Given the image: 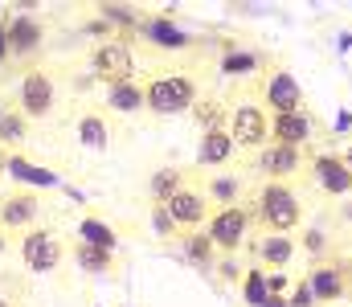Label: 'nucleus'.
<instances>
[{"label":"nucleus","mask_w":352,"mask_h":307,"mask_svg":"<svg viewBox=\"0 0 352 307\" xmlns=\"http://www.w3.org/2000/svg\"><path fill=\"white\" fill-rule=\"evenodd\" d=\"M344 164H349V168H352V144H349V148H344Z\"/></svg>","instance_id":"nucleus-38"},{"label":"nucleus","mask_w":352,"mask_h":307,"mask_svg":"<svg viewBox=\"0 0 352 307\" xmlns=\"http://www.w3.org/2000/svg\"><path fill=\"white\" fill-rule=\"evenodd\" d=\"M180 189H184L180 168H156L152 181H148V197H152V205H168Z\"/></svg>","instance_id":"nucleus-20"},{"label":"nucleus","mask_w":352,"mask_h":307,"mask_svg":"<svg viewBox=\"0 0 352 307\" xmlns=\"http://www.w3.org/2000/svg\"><path fill=\"white\" fill-rule=\"evenodd\" d=\"M180 246H184V258H188V262H197V266H213V254H217V246L209 242V234H201V229H188V234H180Z\"/></svg>","instance_id":"nucleus-22"},{"label":"nucleus","mask_w":352,"mask_h":307,"mask_svg":"<svg viewBox=\"0 0 352 307\" xmlns=\"http://www.w3.org/2000/svg\"><path fill=\"white\" fill-rule=\"evenodd\" d=\"M152 229H156V238H164V242H176V238H180V225H176V217L168 213V205H152Z\"/></svg>","instance_id":"nucleus-30"},{"label":"nucleus","mask_w":352,"mask_h":307,"mask_svg":"<svg viewBox=\"0 0 352 307\" xmlns=\"http://www.w3.org/2000/svg\"><path fill=\"white\" fill-rule=\"evenodd\" d=\"M311 177L328 197H352V168L344 164V156H332V152L311 156Z\"/></svg>","instance_id":"nucleus-9"},{"label":"nucleus","mask_w":352,"mask_h":307,"mask_svg":"<svg viewBox=\"0 0 352 307\" xmlns=\"http://www.w3.org/2000/svg\"><path fill=\"white\" fill-rule=\"evenodd\" d=\"M217 266H221V271H217V275H221V279H226V283H238V279H246V266H242V262H238V258H234V254H226V258H221V262H217Z\"/></svg>","instance_id":"nucleus-34"},{"label":"nucleus","mask_w":352,"mask_h":307,"mask_svg":"<svg viewBox=\"0 0 352 307\" xmlns=\"http://www.w3.org/2000/svg\"><path fill=\"white\" fill-rule=\"evenodd\" d=\"M263 307H291V304H287V299H283V295H270V299H266Z\"/></svg>","instance_id":"nucleus-37"},{"label":"nucleus","mask_w":352,"mask_h":307,"mask_svg":"<svg viewBox=\"0 0 352 307\" xmlns=\"http://www.w3.org/2000/svg\"><path fill=\"white\" fill-rule=\"evenodd\" d=\"M58 102V87L45 70H25L21 87H16V111L25 119H50Z\"/></svg>","instance_id":"nucleus-7"},{"label":"nucleus","mask_w":352,"mask_h":307,"mask_svg":"<svg viewBox=\"0 0 352 307\" xmlns=\"http://www.w3.org/2000/svg\"><path fill=\"white\" fill-rule=\"evenodd\" d=\"M295 238L291 234H263L258 242H254V254H258V262H266L270 271H278V266H287L291 258H295Z\"/></svg>","instance_id":"nucleus-19"},{"label":"nucleus","mask_w":352,"mask_h":307,"mask_svg":"<svg viewBox=\"0 0 352 307\" xmlns=\"http://www.w3.org/2000/svg\"><path fill=\"white\" fill-rule=\"evenodd\" d=\"M258 66H263V54H258V49H242V45L226 49V58H221V74H226V78H246V74H254Z\"/></svg>","instance_id":"nucleus-21"},{"label":"nucleus","mask_w":352,"mask_h":307,"mask_svg":"<svg viewBox=\"0 0 352 307\" xmlns=\"http://www.w3.org/2000/svg\"><path fill=\"white\" fill-rule=\"evenodd\" d=\"M168 213L176 217V225L180 229H201V225H209V217H213V201L201 193V189H180L173 201H168Z\"/></svg>","instance_id":"nucleus-11"},{"label":"nucleus","mask_w":352,"mask_h":307,"mask_svg":"<svg viewBox=\"0 0 352 307\" xmlns=\"http://www.w3.org/2000/svg\"><path fill=\"white\" fill-rule=\"evenodd\" d=\"M144 95L152 115H180L197 106V82L188 74H152L144 82Z\"/></svg>","instance_id":"nucleus-2"},{"label":"nucleus","mask_w":352,"mask_h":307,"mask_svg":"<svg viewBox=\"0 0 352 307\" xmlns=\"http://www.w3.org/2000/svg\"><path fill=\"white\" fill-rule=\"evenodd\" d=\"M62 254H66V242H62L50 225H37V229H29V234L21 238V258H25V266L37 271V275L58 271V266H62Z\"/></svg>","instance_id":"nucleus-5"},{"label":"nucleus","mask_w":352,"mask_h":307,"mask_svg":"<svg viewBox=\"0 0 352 307\" xmlns=\"http://www.w3.org/2000/svg\"><path fill=\"white\" fill-rule=\"evenodd\" d=\"M0 254H4V229H0Z\"/></svg>","instance_id":"nucleus-40"},{"label":"nucleus","mask_w":352,"mask_h":307,"mask_svg":"<svg viewBox=\"0 0 352 307\" xmlns=\"http://www.w3.org/2000/svg\"><path fill=\"white\" fill-rule=\"evenodd\" d=\"M41 41H45V25H41L37 16L16 12V16L8 21V49H12V58H29V54H37Z\"/></svg>","instance_id":"nucleus-15"},{"label":"nucleus","mask_w":352,"mask_h":307,"mask_svg":"<svg viewBox=\"0 0 352 307\" xmlns=\"http://www.w3.org/2000/svg\"><path fill=\"white\" fill-rule=\"evenodd\" d=\"M78 139H82L87 148H98V152H102V148L111 144L107 119H102V115H82V119H78Z\"/></svg>","instance_id":"nucleus-26"},{"label":"nucleus","mask_w":352,"mask_h":307,"mask_svg":"<svg viewBox=\"0 0 352 307\" xmlns=\"http://www.w3.org/2000/svg\"><path fill=\"white\" fill-rule=\"evenodd\" d=\"M307 283H311V291H316V304H336V299L349 295L340 258H320V262L307 271Z\"/></svg>","instance_id":"nucleus-12"},{"label":"nucleus","mask_w":352,"mask_h":307,"mask_svg":"<svg viewBox=\"0 0 352 307\" xmlns=\"http://www.w3.org/2000/svg\"><path fill=\"white\" fill-rule=\"evenodd\" d=\"M8 172H12L16 181H37V185H54V177H50V172L33 168V164H29V160H21V156H8Z\"/></svg>","instance_id":"nucleus-31"},{"label":"nucleus","mask_w":352,"mask_h":307,"mask_svg":"<svg viewBox=\"0 0 352 307\" xmlns=\"http://www.w3.org/2000/svg\"><path fill=\"white\" fill-rule=\"evenodd\" d=\"M250 217H254V213H250L246 205H226V209H213V217H209L205 234H209V242H213L221 254H238V250L246 246Z\"/></svg>","instance_id":"nucleus-4"},{"label":"nucleus","mask_w":352,"mask_h":307,"mask_svg":"<svg viewBox=\"0 0 352 307\" xmlns=\"http://www.w3.org/2000/svg\"><path fill=\"white\" fill-rule=\"evenodd\" d=\"M299 246H303V250H307V254L320 262V254L328 250V234H324V229H307V234L299 238Z\"/></svg>","instance_id":"nucleus-33"},{"label":"nucleus","mask_w":352,"mask_h":307,"mask_svg":"<svg viewBox=\"0 0 352 307\" xmlns=\"http://www.w3.org/2000/svg\"><path fill=\"white\" fill-rule=\"evenodd\" d=\"M266 287H270V295H283V291H287V279L274 271V275H266Z\"/></svg>","instance_id":"nucleus-35"},{"label":"nucleus","mask_w":352,"mask_h":307,"mask_svg":"<svg viewBox=\"0 0 352 307\" xmlns=\"http://www.w3.org/2000/svg\"><path fill=\"white\" fill-rule=\"evenodd\" d=\"M140 41H148V45L160 49V54H180V49L192 45V37H188L184 29H176L168 16H144V25H140Z\"/></svg>","instance_id":"nucleus-13"},{"label":"nucleus","mask_w":352,"mask_h":307,"mask_svg":"<svg viewBox=\"0 0 352 307\" xmlns=\"http://www.w3.org/2000/svg\"><path fill=\"white\" fill-rule=\"evenodd\" d=\"M311 139V115L295 111V115H270V144H287V148H303Z\"/></svg>","instance_id":"nucleus-16"},{"label":"nucleus","mask_w":352,"mask_h":307,"mask_svg":"<svg viewBox=\"0 0 352 307\" xmlns=\"http://www.w3.org/2000/svg\"><path fill=\"white\" fill-rule=\"evenodd\" d=\"M230 135H234L238 148L263 152L266 144H270V119H266V111L258 102H238L230 111Z\"/></svg>","instance_id":"nucleus-6"},{"label":"nucleus","mask_w":352,"mask_h":307,"mask_svg":"<svg viewBox=\"0 0 352 307\" xmlns=\"http://www.w3.org/2000/svg\"><path fill=\"white\" fill-rule=\"evenodd\" d=\"M344 217H349V221H352V205H344Z\"/></svg>","instance_id":"nucleus-39"},{"label":"nucleus","mask_w":352,"mask_h":307,"mask_svg":"<svg viewBox=\"0 0 352 307\" xmlns=\"http://www.w3.org/2000/svg\"><path fill=\"white\" fill-rule=\"evenodd\" d=\"M107 111H115V115H140V111H148L144 82L140 78H127V82L107 87Z\"/></svg>","instance_id":"nucleus-17"},{"label":"nucleus","mask_w":352,"mask_h":307,"mask_svg":"<svg viewBox=\"0 0 352 307\" xmlns=\"http://www.w3.org/2000/svg\"><path fill=\"white\" fill-rule=\"evenodd\" d=\"M287 304H291V307H320V304H316V291H311V283H307V275H303V279L291 287Z\"/></svg>","instance_id":"nucleus-32"},{"label":"nucleus","mask_w":352,"mask_h":307,"mask_svg":"<svg viewBox=\"0 0 352 307\" xmlns=\"http://www.w3.org/2000/svg\"><path fill=\"white\" fill-rule=\"evenodd\" d=\"M254 217L263 221L270 234H291L299 225V217H303L299 193L287 181H266L263 193H258V205H254Z\"/></svg>","instance_id":"nucleus-1"},{"label":"nucleus","mask_w":352,"mask_h":307,"mask_svg":"<svg viewBox=\"0 0 352 307\" xmlns=\"http://www.w3.org/2000/svg\"><path fill=\"white\" fill-rule=\"evenodd\" d=\"M234 152H238V144H234L230 127H217V131H205V135H201V148H197V164H205V168H217V164L234 160Z\"/></svg>","instance_id":"nucleus-18"},{"label":"nucleus","mask_w":352,"mask_h":307,"mask_svg":"<svg viewBox=\"0 0 352 307\" xmlns=\"http://www.w3.org/2000/svg\"><path fill=\"white\" fill-rule=\"evenodd\" d=\"M74 258H78V266H82L87 275H102V271H111V250H98V246H87V242L74 246Z\"/></svg>","instance_id":"nucleus-29"},{"label":"nucleus","mask_w":352,"mask_h":307,"mask_svg":"<svg viewBox=\"0 0 352 307\" xmlns=\"http://www.w3.org/2000/svg\"><path fill=\"white\" fill-rule=\"evenodd\" d=\"M25 127H29V119H25L16 106H4V111H0V148H4V152L16 148V144L25 139Z\"/></svg>","instance_id":"nucleus-23"},{"label":"nucleus","mask_w":352,"mask_h":307,"mask_svg":"<svg viewBox=\"0 0 352 307\" xmlns=\"http://www.w3.org/2000/svg\"><path fill=\"white\" fill-rule=\"evenodd\" d=\"M242 295L250 307H263L270 299V287H266V271L263 266H246V279H242Z\"/></svg>","instance_id":"nucleus-28"},{"label":"nucleus","mask_w":352,"mask_h":307,"mask_svg":"<svg viewBox=\"0 0 352 307\" xmlns=\"http://www.w3.org/2000/svg\"><path fill=\"white\" fill-rule=\"evenodd\" d=\"M254 168L270 181H287L303 168V148H287V144H266L254 160Z\"/></svg>","instance_id":"nucleus-14"},{"label":"nucleus","mask_w":352,"mask_h":307,"mask_svg":"<svg viewBox=\"0 0 352 307\" xmlns=\"http://www.w3.org/2000/svg\"><path fill=\"white\" fill-rule=\"evenodd\" d=\"M41 213H45V205L37 193H25V189H16V193H4L0 197V229H8V234H29V229H37V221H41Z\"/></svg>","instance_id":"nucleus-8"},{"label":"nucleus","mask_w":352,"mask_h":307,"mask_svg":"<svg viewBox=\"0 0 352 307\" xmlns=\"http://www.w3.org/2000/svg\"><path fill=\"white\" fill-rule=\"evenodd\" d=\"M349 127H352V115H349V111H340V119H336V131H349Z\"/></svg>","instance_id":"nucleus-36"},{"label":"nucleus","mask_w":352,"mask_h":307,"mask_svg":"<svg viewBox=\"0 0 352 307\" xmlns=\"http://www.w3.org/2000/svg\"><path fill=\"white\" fill-rule=\"evenodd\" d=\"M78 242H87V246H98V250H115V246H119L115 229H111L107 221H98V217H87V221L78 225Z\"/></svg>","instance_id":"nucleus-24"},{"label":"nucleus","mask_w":352,"mask_h":307,"mask_svg":"<svg viewBox=\"0 0 352 307\" xmlns=\"http://www.w3.org/2000/svg\"><path fill=\"white\" fill-rule=\"evenodd\" d=\"M192 119H197V123H205V131L230 127V111H226L217 99H201L197 106H192Z\"/></svg>","instance_id":"nucleus-27"},{"label":"nucleus","mask_w":352,"mask_h":307,"mask_svg":"<svg viewBox=\"0 0 352 307\" xmlns=\"http://www.w3.org/2000/svg\"><path fill=\"white\" fill-rule=\"evenodd\" d=\"M205 197L217 201V209L238 205V197H242V181H238V177H213V181L205 185Z\"/></svg>","instance_id":"nucleus-25"},{"label":"nucleus","mask_w":352,"mask_h":307,"mask_svg":"<svg viewBox=\"0 0 352 307\" xmlns=\"http://www.w3.org/2000/svg\"><path fill=\"white\" fill-rule=\"evenodd\" d=\"M349 299H352V287H349Z\"/></svg>","instance_id":"nucleus-42"},{"label":"nucleus","mask_w":352,"mask_h":307,"mask_svg":"<svg viewBox=\"0 0 352 307\" xmlns=\"http://www.w3.org/2000/svg\"><path fill=\"white\" fill-rule=\"evenodd\" d=\"M0 307H12V304H8V299H0Z\"/></svg>","instance_id":"nucleus-41"},{"label":"nucleus","mask_w":352,"mask_h":307,"mask_svg":"<svg viewBox=\"0 0 352 307\" xmlns=\"http://www.w3.org/2000/svg\"><path fill=\"white\" fill-rule=\"evenodd\" d=\"M266 106H270V115H295V111H303V87H299V78L291 70H274L266 78Z\"/></svg>","instance_id":"nucleus-10"},{"label":"nucleus","mask_w":352,"mask_h":307,"mask_svg":"<svg viewBox=\"0 0 352 307\" xmlns=\"http://www.w3.org/2000/svg\"><path fill=\"white\" fill-rule=\"evenodd\" d=\"M87 66H90V78H98V82H107V87L135 78L131 41H102V45H94L90 58H87Z\"/></svg>","instance_id":"nucleus-3"}]
</instances>
